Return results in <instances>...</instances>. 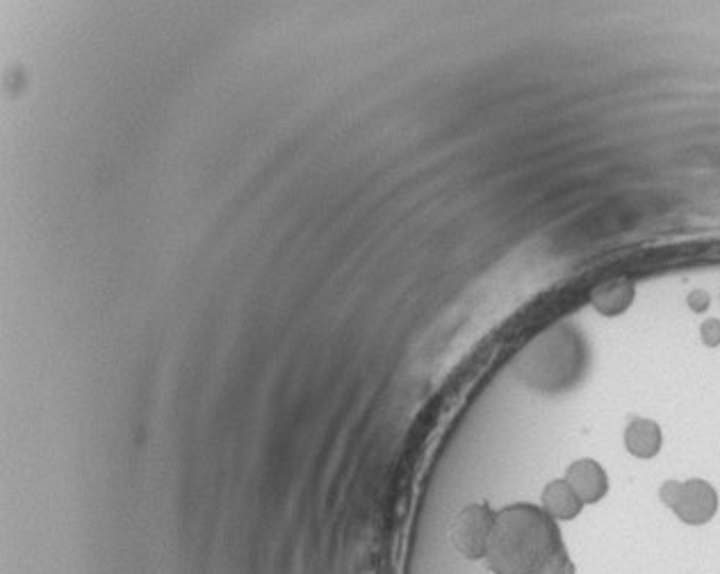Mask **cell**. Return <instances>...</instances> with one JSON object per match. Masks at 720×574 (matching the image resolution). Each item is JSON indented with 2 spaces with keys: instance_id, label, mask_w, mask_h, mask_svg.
<instances>
[{
  "instance_id": "obj_8",
  "label": "cell",
  "mask_w": 720,
  "mask_h": 574,
  "mask_svg": "<svg viewBox=\"0 0 720 574\" xmlns=\"http://www.w3.org/2000/svg\"><path fill=\"white\" fill-rule=\"evenodd\" d=\"M634 301V285L629 281H609L597 285L591 294L593 308L600 315L616 317L632 306Z\"/></svg>"
},
{
  "instance_id": "obj_1",
  "label": "cell",
  "mask_w": 720,
  "mask_h": 574,
  "mask_svg": "<svg viewBox=\"0 0 720 574\" xmlns=\"http://www.w3.org/2000/svg\"><path fill=\"white\" fill-rule=\"evenodd\" d=\"M540 506L513 504L495 513L484 563L493 574H572L561 531Z\"/></svg>"
},
{
  "instance_id": "obj_7",
  "label": "cell",
  "mask_w": 720,
  "mask_h": 574,
  "mask_svg": "<svg viewBox=\"0 0 720 574\" xmlns=\"http://www.w3.org/2000/svg\"><path fill=\"white\" fill-rule=\"evenodd\" d=\"M661 442H664V436H661V429L657 422L645 420V417H638L632 424L625 429V447L632 456L643 458H654L661 451Z\"/></svg>"
},
{
  "instance_id": "obj_10",
  "label": "cell",
  "mask_w": 720,
  "mask_h": 574,
  "mask_svg": "<svg viewBox=\"0 0 720 574\" xmlns=\"http://www.w3.org/2000/svg\"><path fill=\"white\" fill-rule=\"evenodd\" d=\"M689 306L695 310V313H702V310L709 308V294L707 292H693L689 297Z\"/></svg>"
},
{
  "instance_id": "obj_5",
  "label": "cell",
  "mask_w": 720,
  "mask_h": 574,
  "mask_svg": "<svg viewBox=\"0 0 720 574\" xmlns=\"http://www.w3.org/2000/svg\"><path fill=\"white\" fill-rule=\"evenodd\" d=\"M566 481L582 504H597L609 490V474L593 458H579L566 472Z\"/></svg>"
},
{
  "instance_id": "obj_9",
  "label": "cell",
  "mask_w": 720,
  "mask_h": 574,
  "mask_svg": "<svg viewBox=\"0 0 720 574\" xmlns=\"http://www.w3.org/2000/svg\"><path fill=\"white\" fill-rule=\"evenodd\" d=\"M700 335H702V342H705L707 347H718L720 344V319H707V322L700 326Z\"/></svg>"
},
{
  "instance_id": "obj_4",
  "label": "cell",
  "mask_w": 720,
  "mask_h": 574,
  "mask_svg": "<svg viewBox=\"0 0 720 574\" xmlns=\"http://www.w3.org/2000/svg\"><path fill=\"white\" fill-rule=\"evenodd\" d=\"M495 513L486 504H470L456 515L449 529V540L458 554L468 561H484L493 533Z\"/></svg>"
},
{
  "instance_id": "obj_3",
  "label": "cell",
  "mask_w": 720,
  "mask_h": 574,
  "mask_svg": "<svg viewBox=\"0 0 720 574\" xmlns=\"http://www.w3.org/2000/svg\"><path fill=\"white\" fill-rule=\"evenodd\" d=\"M659 497L679 520L691 527L714 520L718 511V492L705 479L666 481L659 490Z\"/></svg>"
},
{
  "instance_id": "obj_6",
  "label": "cell",
  "mask_w": 720,
  "mask_h": 574,
  "mask_svg": "<svg viewBox=\"0 0 720 574\" xmlns=\"http://www.w3.org/2000/svg\"><path fill=\"white\" fill-rule=\"evenodd\" d=\"M540 508H543L554 522H570L582 513L584 504L566 479H554L547 483L543 495H540Z\"/></svg>"
},
{
  "instance_id": "obj_2",
  "label": "cell",
  "mask_w": 720,
  "mask_h": 574,
  "mask_svg": "<svg viewBox=\"0 0 720 574\" xmlns=\"http://www.w3.org/2000/svg\"><path fill=\"white\" fill-rule=\"evenodd\" d=\"M579 340L568 328H550L536 335L513 360V372L536 390H556L575 376Z\"/></svg>"
}]
</instances>
